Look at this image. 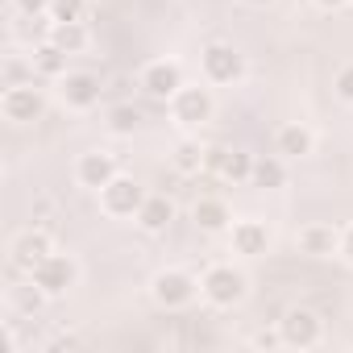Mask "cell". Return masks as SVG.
<instances>
[{
  "mask_svg": "<svg viewBox=\"0 0 353 353\" xmlns=\"http://www.w3.org/2000/svg\"><path fill=\"white\" fill-rule=\"evenodd\" d=\"M166 108H170V121L179 125L183 133H200V129L216 117V96H212V88L183 83L179 92L166 100Z\"/></svg>",
  "mask_w": 353,
  "mask_h": 353,
  "instance_id": "obj_1",
  "label": "cell"
},
{
  "mask_svg": "<svg viewBox=\"0 0 353 353\" xmlns=\"http://www.w3.org/2000/svg\"><path fill=\"white\" fill-rule=\"evenodd\" d=\"M200 295H204L212 307H237V303H245V295H250V279H245V270L233 266V262H212V266L200 274Z\"/></svg>",
  "mask_w": 353,
  "mask_h": 353,
  "instance_id": "obj_2",
  "label": "cell"
},
{
  "mask_svg": "<svg viewBox=\"0 0 353 353\" xmlns=\"http://www.w3.org/2000/svg\"><path fill=\"white\" fill-rule=\"evenodd\" d=\"M196 295H200V279H196L192 270H183V266H166V270H158V274L150 279V299H154L158 307H166V312L188 307Z\"/></svg>",
  "mask_w": 353,
  "mask_h": 353,
  "instance_id": "obj_3",
  "label": "cell"
},
{
  "mask_svg": "<svg viewBox=\"0 0 353 353\" xmlns=\"http://www.w3.org/2000/svg\"><path fill=\"white\" fill-rule=\"evenodd\" d=\"M200 71L212 88H233L245 79V54L233 42H208L200 50Z\"/></svg>",
  "mask_w": 353,
  "mask_h": 353,
  "instance_id": "obj_4",
  "label": "cell"
},
{
  "mask_svg": "<svg viewBox=\"0 0 353 353\" xmlns=\"http://www.w3.org/2000/svg\"><path fill=\"white\" fill-rule=\"evenodd\" d=\"M96 196H100L104 216H112V221H137V212H141V204H145L150 192H141V183L133 179V174H117V179L108 188H100Z\"/></svg>",
  "mask_w": 353,
  "mask_h": 353,
  "instance_id": "obj_5",
  "label": "cell"
},
{
  "mask_svg": "<svg viewBox=\"0 0 353 353\" xmlns=\"http://www.w3.org/2000/svg\"><path fill=\"white\" fill-rule=\"evenodd\" d=\"M0 112H5L9 125H34L46 112V92L34 88V79L30 83H13V88H5V96H0Z\"/></svg>",
  "mask_w": 353,
  "mask_h": 353,
  "instance_id": "obj_6",
  "label": "cell"
},
{
  "mask_svg": "<svg viewBox=\"0 0 353 353\" xmlns=\"http://www.w3.org/2000/svg\"><path fill=\"white\" fill-rule=\"evenodd\" d=\"M30 279H34L50 299H59V295H67V291L79 283V262H75L71 254H59V250H54L46 262H38V266L30 270Z\"/></svg>",
  "mask_w": 353,
  "mask_h": 353,
  "instance_id": "obj_7",
  "label": "cell"
},
{
  "mask_svg": "<svg viewBox=\"0 0 353 353\" xmlns=\"http://www.w3.org/2000/svg\"><path fill=\"white\" fill-rule=\"evenodd\" d=\"M279 332L287 349H316L324 341V320L312 307H287L279 320Z\"/></svg>",
  "mask_w": 353,
  "mask_h": 353,
  "instance_id": "obj_8",
  "label": "cell"
},
{
  "mask_svg": "<svg viewBox=\"0 0 353 353\" xmlns=\"http://www.w3.org/2000/svg\"><path fill=\"white\" fill-rule=\"evenodd\" d=\"M137 83H141V92H145L150 100H162V104H166L174 92L188 83V75H183V63H174V59H154V63L141 67Z\"/></svg>",
  "mask_w": 353,
  "mask_h": 353,
  "instance_id": "obj_9",
  "label": "cell"
},
{
  "mask_svg": "<svg viewBox=\"0 0 353 353\" xmlns=\"http://www.w3.org/2000/svg\"><path fill=\"white\" fill-rule=\"evenodd\" d=\"M204 170H212L216 179H225V183H250L254 179V154L233 150V145H208Z\"/></svg>",
  "mask_w": 353,
  "mask_h": 353,
  "instance_id": "obj_10",
  "label": "cell"
},
{
  "mask_svg": "<svg viewBox=\"0 0 353 353\" xmlns=\"http://www.w3.org/2000/svg\"><path fill=\"white\" fill-rule=\"evenodd\" d=\"M225 237H229V250H233L237 258H262V254L270 250V241H274L270 225L258 221V216H241V221H233V229H229Z\"/></svg>",
  "mask_w": 353,
  "mask_h": 353,
  "instance_id": "obj_11",
  "label": "cell"
},
{
  "mask_svg": "<svg viewBox=\"0 0 353 353\" xmlns=\"http://www.w3.org/2000/svg\"><path fill=\"white\" fill-rule=\"evenodd\" d=\"M117 174H121V162H117V154H108V150H88V154H79V162H75V183L88 188V192L108 188Z\"/></svg>",
  "mask_w": 353,
  "mask_h": 353,
  "instance_id": "obj_12",
  "label": "cell"
},
{
  "mask_svg": "<svg viewBox=\"0 0 353 353\" xmlns=\"http://www.w3.org/2000/svg\"><path fill=\"white\" fill-rule=\"evenodd\" d=\"M100 79L92 75V71H67L63 79H59V100L71 108V112H88V108H96L100 104Z\"/></svg>",
  "mask_w": 353,
  "mask_h": 353,
  "instance_id": "obj_13",
  "label": "cell"
},
{
  "mask_svg": "<svg viewBox=\"0 0 353 353\" xmlns=\"http://www.w3.org/2000/svg\"><path fill=\"white\" fill-rule=\"evenodd\" d=\"M50 254H54V237H50L46 229H38V225H34V229H26V233H17V237H13V245H9L13 266H17V270H26V274H30L38 262H46Z\"/></svg>",
  "mask_w": 353,
  "mask_h": 353,
  "instance_id": "obj_14",
  "label": "cell"
},
{
  "mask_svg": "<svg viewBox=\"0 0 353 353\" xmlns=\"http://www.w3.org/2000/svg\"><path fill=\"white\" fill-rule=\"evenodd\" d=\"M312 150H316V133H312L307 125L287 121V125H279V129H274V154H279V158L295 162V158H307Z\"/></svg>",
  "mask_w": 353,
  "mask_h": 353,
  "instance_id": "obj_15",
  "label": "cell"
},
{
  "mask_svg": "<svg viewBox=\"0 0 353 353\" xmlns=\"http://www.w3.org/2000/svg\"><path fill=\"white\" fill-rule=\"evenodd\" d=\"M192 221H196L204 233H229L237 216L229 212V204H225L221 196H204V200H196V208H192Z\"/></svg>",
  "mask_w": 353,
  "mask_h": 353,
  "instance_id": "obj_16",
  "label": "cell"
},
{
  "mask_svg": "<svg viewBox=\"0 0 353 353\" xmlns=\"http://www.w3.org/2000/svg\"><path fill=\"white\" fill-rule=\"evenodd\" d=\"M170 221H174V200L150 192L145 204H141V212H137V229H141V233H166Z\"/></svg>",
  "mask_w": 353,
  "mask_h": 353,
  "instance_id": "obj_17",
  "label": "cell"
},
{
  "mask_svg": "<svg viewBox=\"0 0 353 353\" xmlns=\"http://www.w3.org/2000/svg\"><path fill=\"white\" fill-rule=\"evenodd\" d=\"M46 38H50L59 50H67L71 59H75V54H83V50H88V42H92V34H88V26H83V21H50V26H46Z\"/></svg>",
  "mask_w": 353,
  "mask_h": 353,
  "instance_id": "obj_18",
  "label": "cell"
},
{
  "mask_svg": "<svg viewBox=\"0 0 353 353\" xmlns=\"http://www.w3.org/2000/svg\"><path fill=\"white\" fill-rule=\"evenodd\" d=\"M336 245H341V229H332V225H303L299 229V250L312 258H332Z\"/></svg>",
  "mask_w": 353,
  "mask_h": 353,
  "instance_id": "obj_19",
  "label": "cell"
},
{
  "mask_svg": "<svg viewBox=\"0 0 353 353\" xmlns=\"http://www.w3.org/2000/svg\"><path fill=\"white\" fill-rule=\"evenodd\" d=\"M250 188L283 192V188H287V158H279V154H262V158H254V179H250Z\"/></svg>",
  "mask_w": 353,
  "mask_h": 353,
  "instance_id": "obj_20",
  "label": "cell"
},
{
  "mask_svg": "<svg viewBox=\"0 0 353 353\" xmlns=\"http://www.w3.org/2000/svg\"><path fill=\"white\" fill-rule=\"evenodd\" d=\"M67 50H59L50 38L46 42H38L34 46V54H30V63H34V75H42V79H63L67 75Z\"/></svg>",
  "mask_w": 353,
  "mask_h": 353,
  "instance_id": "obj_21",
  "label": "cell"
},
{
  "mask_svg": "<svg viewBox=\"0 0 353 353\" xmlns=\"http://www.w3.org/2000/svg\"><path fill=\"white\" fill-rule=\"evenodd\" d=\"M50 295L30 279V283H21V287H13L9 291V303H13V312H21V316H38L42 312V303H46Z\"/></svg>",
  "mask_w": 353,
  "mask_h": 353,
  "instance_id": "obj_22",
  "label": "cell"
},
{
  "mask_svg": "<svg viewBox=\"0 0 353 353\" xmlns=\"http://www.w3.org/2000/svg\"><path fill=\"white\" fill-rule=\"evenodd\" d=\"M204 158H208V145H200V137H183L179 145H174V166H179L183 174H196V170H204Z\"/></svg>",
  "mask_w": 353,
  "mask_h": 353,
  "instance_id": "obj_23",
  "label": "cell"
},
{
  "mask_svg": "<svg viewBox=\"0 0 353 353\" xmlns=\"http://www.w3.org/2000/svg\"><path fill=\"white\" fill-rule=\"evenodd\" d=\"M104 121H108V133H117V137H133L137 125H141V112H137L133 104H112Z\"/></svg>",
  "mask_w": 353,
  "mask_h": 353,
  "instance_id": "obj_24",
  "label": "cell"
},
{
  "mask_svg": "<svg viewBox=\"0 0 353 353\" xmlns=\"http://www.w3.org/2000/svg\"><path fill=\"white\" fill-rule=\"evenodd\" d=\"M88 0H50V21H83Z\"/></svg>",
  "mask_w": 353,
  "mask_h": 353,
  "instance_id": "obj_25",
  "label": "cell"
},
{
  "mask_svg": "<svg viewBox=\"0 0 353 353\" xmlns=\"http://www.w3.org/2000/svg\"><path fill=\"white\" fill-rule=\"evenodd\" d=\"M13 13L21 21H50V0H13Z\"/></svg>",
  "mask_w": 353,
  "mask_h": 353,
  "instance_id": "obj_26",
  "label": "cell"
},
{
  "mask_svg": "<svg viewBox=\"0 0 353 353\" xmlns=\"http://www.w3.org/2000/svg\"><path fill=\"white\" fill-rule=\"evenodd\" d=\"M30 79H34V63H21V59H9V63H5V88L30 83Z\"/></svg>",
  "mask_w": 353,
  "mask_h": 353,
  "instance_id": "obj_27",
  "label": "cell"
},
{
  "mask_svg": "<svg viewBox=\"0 0 353 353\" xmlns=\"http://www.w3.org/2000/svg\"><path fill=\"white\" fill-rule=\"evenodd\" d=\"M332 92H336V100L353 104V63H345V67L332 75Z\"/></svg>",
  "mask_w": 353,
  "mask_h": 353,
  "instance_id": "obj_28",
  "label": "cell"
},
{
  "mask_svg": "<svg viewBox=\"0 0 353 353\" xmlns=\"http://www.w3.org/2000/svg\"><path fill=\"white\" fill-rule=\"evenodd\" d=\"M250 345H254V349H279V345H283V332H279V328H262V332L250 336Z\"/></svg>",
  "mask_w": 353,
  "mask_h": 353,
  "instance_id": "obj_29",
  "label": "cell"
},
{
  "mask_svg": "<svg viewBox=\"0 0 353 353\" xmlns=\"http://www.w3.org/2000/svg\"><path fill=\"white\" fill-rule=\"evenodd\" d=\"M336 258L353 266V225H345V229H341V245H336Z\"/></svg>",
  "mask_w": 353,
  "mask_h": 353,
  "instance_id": "obj_30",
  "label": "cell"
},
{
  "mask_svg": "<svg viewBox=\"0 0 353 353\" xmlns=\"http://www.w3.org/2000/svg\"><path fill=\"white\" fill-rule=\"evenodd\" d=\"M50 349H54V353H59V349H79V341H75V336H54Z\"/></svg>",
  "mask_w": 353,
  "mask_h": 353,
  "instance_id": "obj_31",
  "label": "cell"
},
{
  "mask_svg": "<svg viewBox=\"0 0 353 353\" xmlns=\"http://www.w3.org/2000/svg\"><path fill=\"white\" fill-rule=\"evenodd\" d=\"M316 9H324V13H332V9H341V5H349V0H312Z\"/></svg>",
  "mask_w": 353,
  "mask_h": 353,
  "instance_id": "obj_32",
  "label": "cell"
},
{
  "mask_svg": "<svg viewBox=\"0 0 353 353\" xmlns=\"http://www.w3.org/2000/svg\"><path fill=\"white\" fill-rule=\"evenodd\" d=\"M241 5H250V9H270L274 0H241Z\"/></svg>",
  "mask_w": 353,
  "mask_h": 353,
  "instance_id": "obj_33",
  "label": "cell"
},
{
  "mask_svg": "<svg viewBox=\"0 0 353 353\" xmlns=\"http://www.w3.org/2000/svg\"><path fill=\"white\" fill-rule=\"evenodd\" d=\"M349 5H353V0H349Z\"/></svg>",
  "mask_w": 353,
  "mask_h": 353,
  "instance_id": "obj_34",
  "label": "cell"
}]
</instances>
